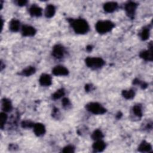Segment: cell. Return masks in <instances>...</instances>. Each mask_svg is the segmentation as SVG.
Segmentation results:
<instances>
[{
  "mask_svg": "<svg viewBox=\"0 0 153 153\" xmlns=\"http://www.w3.org/2000/svg\"><path fill=\"white\" fill-rule=\"evenodd\" d=\"M69 22L76 33L85 34L89 30L88 23L83 19H72L69 20Z\"/></svg>",
  "mask_w": 153,
  "mask_h": 153,
  "instance_id": "6da1fadb",
  "label": "cell"
},
{
  "mask_svg": "<svg viewBox=\"0 0 153 153\" xmlns=\"http://www.w3.org/2000/svg\"><path fill=\"white\" fill-rule=\"evenodd\" d=\"M115 26L113 22L110 20H100L96 24V30L100 34L110 32Z\"/></svg>",
  "mask_w": 153,
  "mask_h": 153,
  "instance_id": "7a4b0ae2",
  "label": "cell"
},
{
  "mask_svg": "<svg viewBox=\"0 0 153 153\" xmlns=\"http://www.w3.org/2000/svg\"><path fill=\"white\" fill-rule=\"evenodd\" d=\"M85 62L88 68L93 69L100 68L105 65V61L100 57H88L85 59Z\"/></svg>",
  "mask_w": 153,
  "mask_h": 153,
  "instance_id": "3957f363",
  "label": "cell"
},
{
  "mask_svg": "<svg viewBox=\"0 0 153 153\" xmlns=\"http://www.w3.org/2000/svg\"><path fill=\"white\" fill-rule=\"evenodd\" d=\"M85 108L88 111L96 115L103 114L106 111V109L97 102H90L86 105Z\"/></svg>",
  "mask_w": 153,
  "mask_h": 153,
  "instance_id": "277c9868",
  "label": "cell"
},
{
  "mask_svg": "<svg viewBox=\"0 0 153 153\" xmlns=\"http://www.w3.org/2000/svg\"><path fill=\"white\" fill-rule=\"evenodd\" d=\"M137 7V4L133 1H130L126 3L124 5V9L127 16L131 19L134 17L135 12Z\"/></svg>",
  "mask_w": 153,
  "mask_h": 153,
  "instance_id": "5b68a950",
  "label": "cell"
},
{
  "mask_svg": "<svg viewBox=\"0 0 153 153\" xmlns=\"http://www.w3.org/2000/svg\"><path fill=\"white\" fill-rule=\"evenodd\" d=\"M149 48L148 50H144L140 53V57L145 60L152 61L153 59V53H152V43L151 42L148 46Z\"/></svg>",
  "mask_w": 153,
  "mask_h": 153,
  "instance_id": "8992f818",
  "label": "cell"
},
{
  "mask_svg": "<svg viewBox=\"0 0 153 153\" xmlns=\"http://www.w3.org/2000/svg\"><path fill=\"white\" fill-rule=\"evenodd\" d=\"M65 53V48L60 44L55 45L52 50V55L56 59L62 58Z\"/></svg>",
  "mask_w": 153,
  "mask_h": 153,
  "instance_id": "52a82bcc",
  "label": "cell"
},
{
  "mask_svg": "<svg viewBox=\"0 0 153 153\" xmlns=\"http://www.w3.org/2000/svg\"><path fill=\"white\" fill-rule=\"evenodd\" d=\"M52 73L56 76H65L68 75V69L63 66L58 65L52 69Z\"/></svg>",
  "mask_w": 153,
  "mask_h": 153,
  "instance_id": "ba28073f",
  "label": "cell"
},
{
  "mask_svg": "<svg viewBox=\"0 0 153 153\" xmlns=\"http://www.w3.org/2000/svg\"><path fill=\"white\" fill-rule=\"evenodd\" d=\"M36 29L29 25H24L22 27V33L25 36H32L35 35Z\"/></svg>",
  "mask_w": 153,
  "mask_h": 153,
  "instance_id": "9c48e42d",
  "label": "cell"
},
{
  "mask_svg": "<svg viewBox=\"0 0 153 153\" xmlns=\"http://www.w3.org/2000/svg\"><path fill=\"white\" fill-rule=\"evenodd\" d=\"M39 82L42 86H49L52 84V78L48 74H43L39 78Z\"/></svg>",
  "mask_w": 153,
  "mask_h": 153,
  "instance_id": "30bf717a",
  "label": "cell"
},
{
  "mask_svg": "<svg viewBox=\"0 0 153 153\" xmlns=\"http://www.w3.org/2000/svg\"><path fill=\"white\" fill-rule=\"evenodd\" d=\"M118 5L115 2H108L103 5V9L107 13H112L118 8Z\"/></svg>",
  "mask_w": 153,
  "mask_h": 153,
  "instance_id": "8fae6325",
  "label": "cell"
},
{
  "mask_svg": "<svg viewBox=\"0 0 153 153\" xmlns=\"http://www.w3.org/2000/svg\"><path fill=\"white\" fill-rule=\"evenodd\" d=\"M33 128V131L35 134L38 136L43 135L45 132V126L41 123H38L35 124Z\"/></svg>",
  "mask_w": 153,
  "mask_h": 153,
  "instance_id": "7c38bea8",
  "label": "cell"
},
{
  "mask_svg": "<svg viewBox=\"0 0 153 153\" xmlns=\"http://www.w3.org/2000/svg\"><path fill=\"white\" fill-rule=\"evenodd\" d=\"M92 147L94 152H102L105 149L106 144L103 141L98 140H96V142L93 144Z\"/></svg>",
  "mask_w": 153,
  "mask_h": 153,
  "instance_id": "4fadbf2b",
  "label": "cell"
},
{
  "mask_svg": "<svg viewBox=\"0 0 153 153\" xmlns=\"http://www.w3.org/2000/svg\"><path fill=\"white\" fill-rule=\"evenodd\" d=\"M29 12L32 16L39 17L42 14V8L36 5H33L29 8Z\"/></svg>",
  "mask_w": 153,
  "mask_h": 153,
  "instance_id": "5bb4252c",
  "label": "cell"
},
{
  "mask_svg": "<svg viewBox=\"0 0 153 153\" xmlns=\"http://www.w3.org/2000/svg\"><path fill=\"white\" fill-rule=\"evenodd\" d=\"M12 109L13 106L11 101L7 98H4L2 100V109L5 112H10Z\"/></svg>",
  "mask_w": 153,
  "mask_h": 153,
  "instance_id": "9a60e30c",
  "label": "cell"
},
{
  "mask_svg": "<svg viewBox=\"0 0 153 153\" xmlns=\"http://www.w3.org/2000/svg\"><path fill=\"white\" fill-rule=\"evenodd\" d=\"M152 149V146L151 144L145 140H143L141 142L138 147V151L142 152H150Z\"/></svg>",
  "mask_w": 153,
  "mask_h": 153,
  "instance_id": "2e32d148",
  "label": "cell"
},
{
  "mask_svg": "<svg viewBox=\"0 0 153 153\" xmlns=\"http://www.w3.org/2000/svg\"><path fill=\"white\" fill-rule=\"evenodd\" d=\"M56 13V8L52 4L48 5L45 10V16L47 18L52 17Z\"/></svg>",
  "mask_w": 153,
  "mask_h": 153,
  "instance_id": "e0dca14e",
  "label": "cell"
},
{
  "mask_svg": "<svg viewBox=\"0 0 153 153\" xmlns=\"http://www.w3.org/2000/svg\"><path fill=\"white\" fill-rule=\"evenodd\" d=\"M20 22L17 19H13L10 22L9 29L11 31L16 32H17L20 29Z\"/></svg>",
  "mask_w": 153,
  "mask_h": 153,
  "instance_id": "ac0fdd59",
  "label": "cell"
},
{
  "mask_svg": "<svg viewBox=\"0 0 153 153\" xmlns=\"http://www.w3.org/2000/svg\"><path fill=\"white\" fill-rule=\"evenodd\" d=\"M36 72V69L33 66H28L26 68L24 69L22 71L21 74L23 76H29L32 75V74H35Z\"/></svg>",
  "mask_w": 153,
  "mask_h": 153,
  "instance_id": "d6986e66",
  "label": "cell"
},
{
  "mask_svg": "<svg viewBox=\"0 0 153 153\" xmlns=\"http://www.w3.org/2000/svg\"><path fill=\"white\" fill-rule=\"evenodd\" d=\"M123 96L126 99H131L134 97L135 93L133 90H124L122 91Z\"/></svg>",
  "mask_w": 153,
  "mask_h": 153,
  "instance_id": "ffe728a7",
  "label": "cell"
},
{
  "mask_svg": "<svg viewBox=\"0 0 153 153\" xmlns=\"http://www.w3.org/2000/svg\"><path fill=\"white\" fill-rule=\"evenodd\" d=\"M103 137V133L102 132L101 130L97 129L95 130L92 134H91V138L94 140H101Z\"/></svg>",
  "mask_w": 153,
  "mask_h": 153,
  "instance_id": "44dd1931",
  "label": "cell"
},
{
  "mask_svg": "<svg viewBox=\"0 0 153 153\" xmlns=\"http://www.w3.org/2000/svg\"><path fill=\"white\" fill-rule=\"evenodd\" d=\"M149 29L148 27H145L143 28L142 30L141 31L140 33V38L143 40L145 41L146 39H148L149 37Z\"/></svg>",
  "mask_w": 153,
  "mask_h": 153,
  "instance_id": "7402d4cb",
  "label": "cell"
},
{
  "mask_svg": "<svg viewBox=\"0 0 153 153\" xmlns=\"http://www.w3.org/2000/svg\"><path fill=\"white\" fill-rule=\"evenodd\" d=\"M65 94V90L63 88H60L54 92L52 95V98L54 100H57L63 97Z\"/></svg>",
  "mask_w": 153,
  "mask_h": 153,
  "instance_id": "603a6c76",
  "label": "cell"
},
{
  "mask_svg": "<svg viewBox=\"0 0 153 153\" xmlns=\"http://www.w3.org/2000/svg\"><path fill=\"white\" fill-rule=\"evenodd\" d=\"M133 113L138 117H141L142 116V108L139 105H135L133 108Z\"/></svg>",
  "mask_w": 153,
  "mask_h": 153,
  "instance_id": "cb8c5ba5",
  "label": "cell"
},
{
  "mask_svg": "<svg viewBox=\"0 0 153 153\" xmlns=\"http://www.w3.org/2000/svg\"><path fill=\"white\" fill-rule=\"evenodd\" d=\"M7 115L5 112H1L0 114V121H1V128H2L7 120Z\"/></svg>",
  "mask_w": 153,
  "mask_h": 153,
  "instance_id": "d4e9b609",
  "label": "cell"
},
{
  "mask_svg": "<svg viewBox=\"0 0 153 153\" xmlns=\"http://www.w3.org/2000/svg\"><path fill=\"white\" fill-rule=\"evenodd\" d=\"M133 84H134V85H140L141 88H143V89L146 88L147 87V86H148V84L146 82H145L144 81H140L139 79H138L137 78H136V79H134L133 80Z\"/></svg>",
  "mask_w": 153,
  "mask_h": 153,
  "instance_id": "484cf974",
  "label": "cell"
},
{
  "mask_svg": "<svg viewBox=\"0 0 153 153\" xmlns=\"http://www.w3.org/2000/svg\"><path fill=\"white\" fill-rule=\"evenodd\" d=\"M34 123L29 120L23 121L21 123V126L23 128H31L33 127L34 126Z\"/></svg>",
  "mask_w": 153,
  "mask_h": 153,
  "instance_id": "4316f807",
  "label": "cell"
},
{
  "mask_svg": "<svg viewBox=\"0 0 153 153\" xmlns=\"http://www.w3.org/2000/svg\"><path fill=\"white\" fill-rule=\"evenodd\" d=\"M62 152L65 153H73L75 152V148L72 145H68L63 148Z\"/></svg>",
  "mask_w": 153,
  "mask_h": 153,
  "instance_id": "83f0119b",
  "label": "cell"
},
{
  "mask_svg": "<svg viewBox=\"0 0 153 153\" xmlns=\"http://www.w3.org/2000/svg\"><path fill=\"white\" fill-rule=\"evenodd\" d=\"M62 103L63 106L65 108H66V109L69 108L71 107V103L70 100H69V99H68L66 97H65V98H63L62 99Z\"/></svg>",
  "mask_w": 153,
  "mask_h": 153,
  "instance_id": "f1b7e54d",
  "label": "cell"
},
{
  "mask_svg": "<svg viewBox=\"0 0 153 153\" xmlns=\"http://www.w3.org/2000/svg\"><path fill=\"white\" fill-rule=\"evenodd\" d=\"M15 3L17 5L22 7V6L26 5V4L27 3V1H26V0H20V1H15Z\"/></svg>",
  "mask_w": 153,
  "mask_h": 153,
  "instance_id": "f546056e",
  "label": "cell"
},
{
  "mask_svg": "<svg viewBox=\"0 0 153 153\" xmlns=\"http://www.w3.org/2000/svg\"><path fill=\"white\" fill-rule=\"evenodd\" d=\"M93 86L91 84H87L85 85V91L88 92V91H90V90H91V88H92Z\"/></svg>",
  "mask_w": 153,
  "mask_h": 153,
  "instance_id": "4dcf8cb0",
  "label": "cell"
},
{
  "mask_svg": "<svg viewBox=\"0 0 153 153\" xmlns=\"http://www.w3.org/2000/svg\"><path fill=\"white\" fill-rule=\"evenodd\" d=\"M92 49H93V47L91 45H88L86 47V50L87 51H91L92 50Z\"/></svg>",
  "mask_w": 153,
  "mask_h": 153,
  "instance_id": "1f68e13d",
  "label": "cell"
},
{
  "mask_svg": "<svg viewBox=\"0 0 153 153\" xmlns=\"http://www.w3.org/2000/svg\"><path fill=\"white\" fill-rule=\"evenodd\" d=\"M121 116H122V114H121L120 112H119L118 113V114L117 115V118H120Z\"/></svg>",
  "mask_w": 153,
  "mask_h": 153,
  "instance_id": "d6a6232c",
  "label": "cell"
}]
</instances>
